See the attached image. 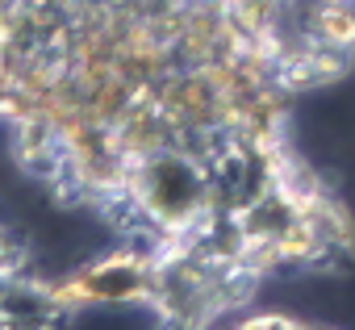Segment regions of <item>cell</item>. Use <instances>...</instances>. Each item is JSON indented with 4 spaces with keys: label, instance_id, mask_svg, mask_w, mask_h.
<instances>
[{
    "label": "cell",
    "instance_id": "obj_2",
    "mask_svg": "<svg viewBox=\"0 0 355 330\" xmlns=\"http://www.w3.org/2000/svg\"><path fill=\"white\" fill-rule=\"evenodd\" d=\"M71 313L76 305L63 293V276H46L26 243L0 226V326H55Z\"/></svg>",
    "mask_w": 355,
    "mask_h": 330
},
{
    "label": "cell",
    "instance_id": "obj_1",
    "mask_svg": "<svg viewBox=\"0 0 355 330\" xmlns=\"http://www.w3.org/2000/svg\"><path fill=\"white\" fill-rule=\"evenodd\" d=\"M351 67V0H0L9 155L113 238L71 297L201 330L347 272L355 214L293 105Z\"/></svg>",
    "mask_w": 355,
    "mask_h": 330
},
{
    "label": "cell",
    "instance_id": "obj_3",
    "mask_svg": "<svg viewBox=\"0 0 355 330\" xmlns=\"http://www.w3.org/2000/svg\"><path fill=\"white\" fill-rule=\"evenodd\" d=\"M351 5H355V0H351Z\"/></svg>",
    "mask_w": 355,
    "mask_h": 330
}]
</instances>
